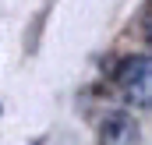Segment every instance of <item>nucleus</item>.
<instances>
[{
  "instance_id": "nucleus-1",
  "label": "nucleus",
  "mask_w": 152,
  "mask_h": 145,
  "mask_svg": "<svg viewBox=\"0 0 152 145\" xmlns=\"http://www.w3.org/2000/svg\"><path fill=\"white\" fill-rule=\"evenodd\" d=\"M117 85L131 106L152 110V57H145V53L127 57L117 67Z\"/></svg>"
},
{
  "instance_id": "nucleus-2",
  "label": "nucleus",
  "mask_w": 152,
  "mask_h": 145,
  "mask_svg": "<svg viewBox=\"0 0 152 145\" xmlns=\"http://www.w3.org/2000/svg\"><path fill=\"white\" fill-rule=\"evenodd\" d=\"M99 145H142L138 120H134L131 113H110V117L103 120Z\"/></svg>"
},
{
  "instance_id": "nucleus-3",
  "label": "nucleus",
  "mask_w": 152,
  "mask_h": 145,
  "mask_svg": "<svg viewBox=\"0 0 152 145\" xmlns=\"http://www.w3.org/2000/svg\"><path fill=\"white\" fill-rule=\"evenodd\" d=\"M145 32H149V36H145V39H149V42H152V18H149V29H145Z\"/></svg>"
}]
</instances>
